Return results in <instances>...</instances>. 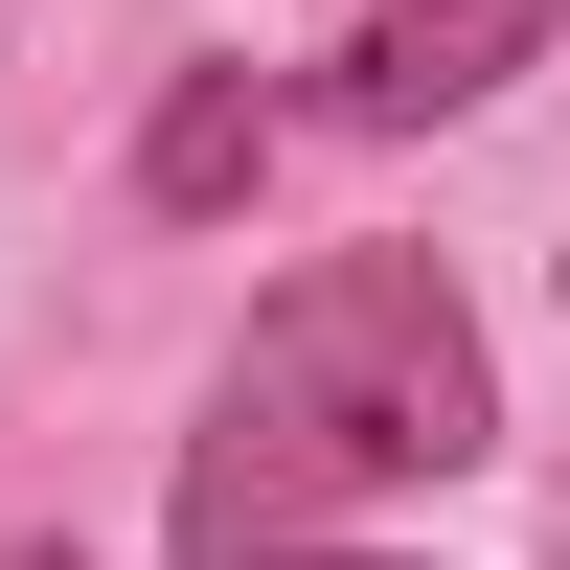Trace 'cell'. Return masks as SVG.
<instances>
[{
	"instance_id": "6da1fadb",
	"label": "cell",
	"mask_w": 570,
	"mask_h": 570,
	"mask_svg": "<svg viewBox=\"0 0 570 570\" xmlns=\"http://www.w3.org/2000/svg\"><path fill=\"white\" fill-rule=\"evenodd\" d=\"M456 456H502V365H480V320H456V274L434 252H320L297 297L228 343L206 434H183V570L320 548L343 502L456 480Z\"/></svg>"
},
{
	"instance_id": "7a4b0ae2",
	"label": "cell",
	"mask_w": 570,
	"mask_h": 570,
	"mask_svg": "<svg viewBox=\"0 0 570 570\" xmlns=\"http://www.w3.org/2000/svg\"><path fill=\"white\" fill-rule=\"evenodd\" d=\"M570 46V0H389V23L320 69V115L343 137H434V115H480V91H525Z\"/></svg>"
},
{
	"instance_id": "3957f363",
	"label": "cell",
	"mask_w": 570,
	"mask_h": 570,
	"mask_svg": "<svg viewBox=\"0 0 570 570\" xmlns=\"http://www.w3.org/2000/svg\"><path fill=\"white\" fill-rule=\"evenodd\" d=\"M252 183H274V91H252V69H183L160 115H137V206L206 228V206H252Z\"/></svg>"
},
{
	"instance_id": "277c9868",
	"label": "cell",
	"mask_w": 570,
	"mask_h": 570,
	"mask_svg": "<svg viewBox=\"0 0 570 570\" xmlns=\"http://www.w3.org/2000/svg\"><path fill=\"white\" fill-rule=\"evenodd\" d=\"M228 570H411V548H228Z\"/></svg>"
},
{
	"instance_id": "5b68a950",
	"label": "cell",
	"mask_w": 570,
	"mask_h": 570,
	"mask_svg": "<svg viewBox=\"0 0 570 570\" xmlns=\"http://www.w3.org/2000/svg\"><path fill=\"white\" fill-rule=\"evenodd\" d=\"M0 570H69V548H0Z\"/></svg>"
}]
</instances>
